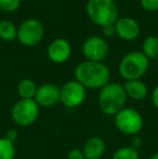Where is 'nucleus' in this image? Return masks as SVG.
I'll use <instances>...</instances> for the list:
<instances>
[{
    "instance_id": "f257e3e1",
    "label": "nucleus",
    "mask_w": 158,
    "mask_h": 159,
    "mask_svg": "<svg viewBox=\"0 0 158 159\" xmlns=\"http://www.w3.org/2000/svg\"><path fill=\"white\" fill-rule=\"evenodd\" d=\"M111 71L102 62L84 61L75 69V80L86 89H100L110 84Z\"/></svg>"
},
{
    "instance_id": "f03ea898",
    "label": "nucleus",
    "mask_w": 158,
    "mask_h": 159,
    "mask_svg": "<svg viewBox=\"0 0 158 159\" xmlns=\"http://www.w3.org/2000/svg\"><path fill=\"white\" fill-rule=\"evenodd\" d=\"M127 94L122 84L110 82L100 90L99 106L101 111L107 116H115L124 108Z\"/></svg>"
},
{
    "instance_id": "7ed1b4c3",
    "label": "nucleus",
    "mask_w": 158,
    "mask_h": 159,
    "mask_svg": "<svg viewBox=\"0 0 158 159\" xmlns=\"http://www.w3.org/2000/svg\"><path fill=\"white\" fill-rule=\"evenodd\" d=\"M87 14L97 25H114L118 20V7L114 0H88Z\"/></svg>"
},
{
    "instance_id": "20e7f679",
    "label": "nucleus",
    "mask_w": 158,
    "mask_h": 159,
    "mask_svg": "<svg viewBox=\"0 0 158 159\" xmlns=\"http://www.w3.org/2000/svg\"><path fill=\"white\" fill-rule=\"evenodd\" d=\"M150 66V60L140 51L126 54L119 63V74L126 81L141 79Z\"/></svg>"
},
{
    "instance_id": "39448f33",
    "label": "nucleus",
    "mask_w": 158,
    "mask_h": 159,
    "mask_svg": "<svg viewBox=\"0 0 158 159\" xmlns=\"http://www.w3.org/2000/svg\"><path fill=\"white\" fill-rule=\"evenodd\" d=\"M39 116V106L35 100L20 98L12 106L11 118L20 127H28L36 122Z\"/></svg>"
},
{
    "instance_id": "423d86ee",
    "label": "nucleus",
    "mask_w": 158,
    "mask_h": 159,
    "mask_svg": "<svg viewBox=\"0 0 158 159\" xmlns=\"http://www.w3.org/2000/svg\"><path fill=\"white\" fill-rule=\"evenodd\" d=\"M115 117V126L126 135H135L141 132L144 125L142 115L134 108H127L119 111Z\"/></svg>"
},
{
    "instance_id": "0eeeda50",
    "label": "nucleus",
    "mask_w": 158,
    "mask_h": 159,
    "mask_svg": "<svg viewBox=\"0 0 158 159\" xmlns=\"http://www.w3.org/2000/svg\"><path fill=\"white\" fill-rule=\"evenodd\" d=\"M44 36L43 24L36 19H27L20 25L17 30V39L26 47L38 44Z\"/></svg>"
},
{
    "instance_id": "6e6552de",
    "label": "nucleus",
    "mask_w": 158,
    "mask_h": 159,
    "mask_svg": "<svg viewBox=\"0 0 158 159\" xmlns=\"http://www.w3.org/2000/svg\"><path fill=\"white\" fill-rule=\"evenodd\" d=\"M87 89L77 80H70L60 88V102L67 108H76L86 100Z\"/></svg>"
},
{
    "instance_id": "1a4fd4ad",
    "label": "nucleus",
    "mask_w": 158,
    "mask_h": 159,
    "mask_svg": "<svg viewBox=\"0 0 158 159\" xmlns=\"http://www.w3.org/2000/svg\"><path fill=\"white\" fill-rule=\"evenodd\" d=\"M108 44L102 37H89L82 44V53L87 61L102 62L108 54Z\"/></svg>"
},
{
    "instance_id": "9d476101",
    "label": "nucleus",
    "mask_w": 158,
    "mask_h": 159,
    "mask_svg": "<svg viewBox=\"0 0 158 159\" xmlns=\"http://www.w3.org/2000/svg\"><path fill=\"white\" fill-rule=\"evenodd\" d=\"M72 55V46L64 38L54 39L48 47V57L55 64H63Z\"/></svg>"
},
{
    "instance_id": "9b49d317",
    "label": "nucleus",
    "mask_w": 158,
    "mask_h": 159,
    "mask_svg": "<svg viewBox=\"0 0 158 159\" xmlns=\"http://www.w3.org/2000/svg\"><path fill=\"white\" fill-rule=\"evenodd\" d=\"M35 102L40 107H52L60 102V88L53 84H44L38 87Z\"/></svg>"
},
{
    "instance_id": "f8f14e48",
    "label": "nucleus",
    "mask_w": 158,
    "mask_h": 159,
    "mask_svg": "<svg viewBox=\"0 0 158 159\" xmlns=\"http://www.w3.org/2000/svg\"><path fill=\"white\" fill-rule=\"evenodd\" d=\"M114 25L116 35L126 41H132V40L137 39L141 33L140 24L134 19H131V17L118 19Z\"/></svg>"
},
{
    "instance_id": "ddd939ff",
    "label": "nucleus",
    "mask_w": 158,
    "mask_h": 159,
    "mask_svg": "<svg viewBox=\"0 0 158 159\" xmlns=\"http://www.w3.org/2000/svg\"><path fill=\"white\" fill-rule=\"evenodd\" d=\"M105 141L100 136H92L84 142L82 152L86 159H101L105 154Z\"/></svg>"
},
{
    "instance_id": "4468645a",
    "label": "nucleus",
    "mask_w": 158,
    "mask_h": 159,
    "mask_svg": "<svg viewBox=\"0 0 158 159\" xmlns=\"http://www.w3.org/2000/svg\"><path fill=\"white\" fill-rule=\"evenodd\" d=\"M127 98H130L134 101H142L147 95V87L141 79L128 80L124 84Z\"/></svg>"
},
{
    "instance_id": "2eb2a0df",
    "label": "nucleus",
    "mask_w": 158,
    "mask_h": 159,
    "mask_svg": "<svg viewBox=\"0 0 158 159\" xmlns=\"http://www.w3.org/2000/svg\"><path fill=\"white\" fill-rule=\"evenodd\" d=\"M37 89L38 87L36 86L34 80L25 78L22 79L17 84V94L22 100H34Z\"/></svg>"
},
{
    "instance_id": "dca6fc26",
    "label": "nucleus",
    "mask_w": 158,
    "mask_h": 159,
    "mask_svg": "<svg viewBox=\"0 0 158 159\" xmlns=\"http://www.w3.org/2000/svg\"><path fill=\"white\" fill-rule=\"evenodd\" d=\"M142 53L151 59H157L158 57V37L156 36H150L143 41L142 44Z\"/></svg>"
},
{
    "instance_id": "f3484780",
    "label": "nucleus",
    "mask_w": 158,
    "mask_h": 159,
    "mask_svg": "<svg viewBox=\"0 0 158 159\" xmlns=\"http://www.w3.org/2000/svg\"><path fill=\"white\" fill-rule=\"evenodd\" d=\"M17 38V28L12 22L1 21L0 22V39L4 41H13Z\"/></svg>"
},
{
    "instance_id": "a211bd4d",
    "label": "nucleus",
    "mask_w": 158,
    "mask_h": 159,
    "mask_svg": "<svg viewBox=\"0 0 158 159\" xmlns=\"http://www.w3.org/2000/svg\"><path fill=\"white\" fill-rule=\"evenodd\" d=\"M15 145L8 139L0 138V159H14Z\"/></svg>"
},
{
    "instance_id": "6ab92c4d",
    "label": "nucleus",
    "mask_w": 158,
    "mask_h": 159,
    "mask_svg": "<svg viewBox=\"0 0 158 159\" xmlns=\"http://www.w3.org/2000/svg\"><path fill=\"white\" fill-rule=\"evenodd\" d=\"M112 159H140V154L135 147L124 146L115 152Z\"/></svg>"
},
{
    "instance_id": "aec40b11",
    "label": "nucleus",
    "mask_w": 158,
    "mask_h": 159,
    "mask_svg": "<svg viewBox=\"0 0 158 159\" xmlns=\"http://www.w3.org/2000/svg\"><path fill=\"white\" fill-rule=\"evenodd\" d=\"M21 6V0H0V9L4 12H14Z\"/></svg>"
},
{
    "instance_id": "412c9836",
    "label": "nucleus",
    "mask_w": 158,
    "mask_h": 159,
    "mask_svg": "<svg viewBox=\"0 0 158 159\" xmlns=\"http://www.w3.org/2000/svg\"><path fill=\"white\" fill-rule=\"evenodd\" d=\"M142 8L148 12L158 11V0H140Z\"/></svg>"
},
{
    "instance_id": "4be33fe9",
    "label": "nucleus",
    "mask_w": 158,
    "mask_h": 159,
    "mask_svg": "<svg viewBox=\"0 0 158 159\" xmlns=\"http://www.w3.org/2000/svg\"><path fill=\"white\" fill-rule=\"evenodd\" d=\"M67 159H86L82 149L73 148L67 153Z\"/></svg>"
},
{
    "instance_id": "5701e85b",
    "label": "nucleus",
    "mask_w": 158,
    "mask_h": 159,
    "mask_svg": "<svg viewBox=\"0 0 158 159\" xmlns=\"http://www.w3.org/2000/svg\"><path fill=\"white\" fill-rule=\"evenodd\" d=\"M103 30V35L106 38H112L116 35V30H115V25H108L105 27H102Z\"/></svg>"
},
{
    "instance_id": "b1692460",
    "label": "nucleus",
    "mask_w": 158,
    "mask_h": 159,
    "mask_svg": "<svg viewBox=\"0 0 158 159\" xmlns=\"http://www.w3.org/2000/svg\"><path fill=\"white\" fill-rule=\"evenodd\" d=\"M4 138L8 139L9 141H11V142L14 143L15 141L17 140V138H19V134H17L16 130H9V131L7 132V134H6Z\"/></svg>"
},
{
    "instance_id": "393cba45",
    "label": "nucleus",
    "mask_w": 158,
    "mask_h": 159,
    "mask_svg": "<svg viewBox=\"0 0 158 159\" xmlns=\"http://www.w3.org/2000/svg\"><path fill=\"white\" fill-rule=\"evenodd\" d=\"M152 103L154 105L155 109L158 111V86L155 87V89L152 92Z\"/></svg>"
},
{
    "instance_id": "a878e982",
    "label": "nucleus",
    "mask_w": 158,
    "mask_h": 159,
    "mask_svg": "<svg viewBox=\"0 0 158 159\" xmlns=\"http://www.w3.org/2000/svg\"><path fill=\"white\" fill-rule=\"evenodd\" d=\"M151 159H158V152H157V153H155L154 155L151 157Z\"/></svg>"
},
{
    "instance_id": "bb28decb",
    "label": "nucleus",
    "mask_w": 158,
    "mask_h": 159,
    "mask_svg": "<svg viewBox=\"0 0 158 159\" xmlns=\"http://www.w3.org/2000/svg\"><path fill=\"white\" fill-rule=\"evenodd\" d=\"M157 64H158V57H157Z\"/></svg>"
}]
</instances>
